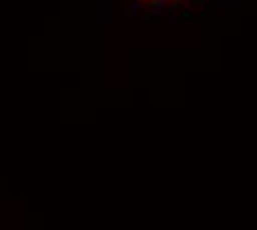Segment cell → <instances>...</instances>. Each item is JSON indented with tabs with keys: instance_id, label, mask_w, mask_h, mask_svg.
<instances>
[{
	"instance_id": "6da1fadb",
	"label": "cell",
	"mask_w": 257,
	"mask_h": 230,
	"mask_svg": "<svg viewBox=\"0 0 257 230\" xmlns=\"http://www.w3.org/2000/svg\"><path fill=\"white\" fill-rule=\"evenodd\" d=\"M160 3H175V0H160Z\"/></svg>"
}]
</instances>
